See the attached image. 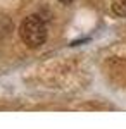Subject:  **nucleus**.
Segmentation results:
<instances>
[{
	"instance_id": "3",
	"label": "nucleus",
	"mask_w": 126,
	"mask_h": 129,
	"mask_svg": "<svg viewBox=\"0 0 126 129\" xmlns=\"http://www.w3.org/2000/svg\"><path fill=\"white\" fill-rule=\"evenodd\" d=\"M60 2H62V4H71L73 0H60Z\"/></svg>"
},
{
	"instance_id": "2",
	"label": "nucleus",
	"mask_w": 126,
	"mask_h": 129,
	"mask_svg": "<svg viewBox=\"0 0 126 129\" xmlns=\"http://www.w3.org/2000/svg\"><path fill=\"white\" fill-rule=\"evenodd\" d=\"M112 10L119 17H126V0H112Z\"/></svg>"
},
{
	"instance_id": "1",
	"label": "nucleus",
	"mask_w": 126,
	"mask_h": 129,
	"mask_svg": "<svg viewBox=\"0 0 126 129\" xmlns=\"http://www.w3.org/2000/svg\"><path fill=\"white\" fill-rule=\"evenodd\" d=\"M21 40L24 45H28L29 48H36L40 45H43L47 40V28L45 22L40 16H29L21 22L19 28Z\"/></svg>"
}]
</instances>
